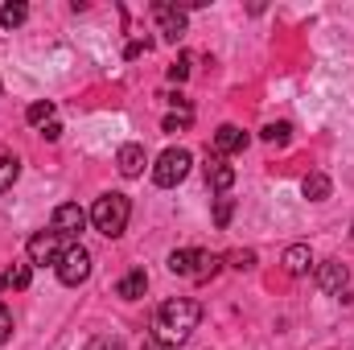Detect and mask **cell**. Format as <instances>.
Segmentation results:
<instances>
[{
    "instance_id": "21",
    "label": "cell",
    "mask_w": 354,
    "mask_h": 350,
    "mask_svg": "<svg viewBox=\"0 0 354 350\" xmlns=\"http://www.w3.org/2000/svg\"><path fill=\"white\" fill-rule=\"evenodd\" d=\"M17 174H21V161H17V157H0V194L12 190Z\"/></svg>"
},
{
    "instance_id": "15",
    "label": "cell",
    "mask_w": 354,
    "mask_h": 350,
    "mask_svg": "<svg viewBox=\"0 0 354 350\" xmlns=\"http://www.w3.org/2000/svg\"><path fill=\"white\" fill-rule=\"evenodd\" d=\"M29 276H33V264L17 260L12 268L0 272V288H29Z\"/></svg>"
},
{
    "instance_id": "27",
    "label": "cell",
    "mask_w": 354,
    "mask_h": 350,
    "mask_svg": "<svg viewBox=\"0 0 354 350\" xmlns=\"http://www.w3.org/2000/svg\"><path fill=\"white\" fill-rule=\"evenodd\" d=\"M12 338V313H8V305L0 301V347Z\"/></svg>"
},
{
    "instance_id": "23",
    "label": "cell",
    "mask_w": 354,
    "mask_h": 350,
    "mask_svg": "<svg viewBox=\"0 0 354 350\" xmlns=\"http://www.w3.org/2000/svg\"><path fill=\"white\" fill-rule=\"evenodd\" d=\"M231 214H235V198H218L214 202V227H231Z\"/></svg>"
},
{
    "instance_id": "9",
    "label": "cell",
    "mask_w": 354,
    "mask_h": 350,
    "mask_svg": "<svg viewBox=\"0 0 354 350\" xmlns=\"http://www.w3.org/2000/svg\"><path fill=\"white\" fill-rule=\"evenodd\" d=\"M206 185L214 190V194H227L231 185H235V165H227V157H206Z\"/></svg>"
},
{
    "instance_id": "26",
    "label": "cell",
    "mask_w": 354,
    "mask_h": 350,
    "mask_svg": "<svg viewBox=\"0 0 354 350\" xmlns=\"http://www.w3.org/2000/svg\"><path fill=\"white\" fill-rule=\"evenodd\" d=\"M87 350H124V342L111 338V334H95V338L87 342Z\"/></svg>"
},
{
    "instance_id": "11",
    "label": "cell",
    "mask_w": 354,
    "mask_h": 350,
    "mask_svg": "<svg viewBox=\"0 0 354 350\" xmlns=\"http://www.w3.org/2000/svg\"><path fill=\"white\" fill-rule=\"evenodd\" d=\"M115 165H120V174L124 177H140L145 174V165H149V157H145L140 145H124V149L115 153Z\"/></svg>"
},
{
    "instance_id": "22",
    "label": "cell",
    "mask_w": 354,
    "mask_h": 350,
    "mask_svg": "<svg viewBox=\"0 0 354 350\" xmlns=\"http://www.w3.org/2000/svg\"><path fill=\"white\" fill-rule=\"evenodd\" d=\"M169 272H174V276H189V272H194V248L174 252V256H169Z\"/></svg>"
},
{
    "instance_id": "12",
    "label": "cell",
    "mask_w": 354,
    "mask_h": 350,
    "mask_svg": "<svg viewBox=\"0 0 354 350\" xmlns=\"http://www.w3.org/2000/svg\"><path fill=\"white\" fill-rule=\"evenodd\" d=\"M313 268V252H309V243H292V248H284V272L288 276H305Z\"/></svg>"
},
{
    "instance_id": "4",
    "label": "cell",
    "mask_w": 354,
    "mask_h": 350,
    "mask_svg": "<svg viewBox=\"0 0 354 350\" xmlns=\"http://www.w3.org/2000/svg\"><path fill=\"white\" fill-rule=\"evenodd\" d=\"M87 276H91V252L83 243H71V248L62 252V260H58V280L71 284V288H79Z\"/></svg>"
},
{
    "instance_id": "7",
    "label": "cell",
    "mask_w": 354,
    "mask_h": 350,
    "mask_svg": "<svg viewBox=\"0 0 354 350\" xmlns=\"http://www.w3.org/2000/svg\"><path fill=\"white\" fill-rule=\"evenodd\" d=\"M153 17H157V25H161V37L165 42H181L185 37V8L181 4H169V0H157L153 4Z\"/></svg>"
},
{
    "instance_id": "28",
    "label": "cell",
    "mask_w": 354,
    "mask_h": 350,
    "mask_svg": "<svg viewBox=\"0 0 354 350\" xmlns=\"http://www.w3.org/2000/svg\"><path fill=\"white\" fill-rule=\"evenodd\" d=\"M41 136H46V140H58V136H62V124H58V120H54V124H46V128H41Z\"/></svg>"
},
{
    "instance_id": "29",
    "label": "cell",
    "mask_w": 354,
    "mask_h": 350,
    "mask_svg": "<svg viewBox=\"0 0 354 350\" xmlns=\"http://www.w3.org/2000/svg\"><path fill=\"white\" fill-rule=\"evenodd\" d=\"M145 54V42H128V50H124V58H140Z\"/></svg>"
},
{
    "instance_id": "1",
    "label": "cell",
    "mask_w": 354,
    "mask_h": 350,
    "mask_svg": "<svg viewBox=\"0 0 354 350\" xmlns=\"http://www.w3.org/2000/svg\"><path fill=\"white\" fill-rule=\"evenodd\" d=\"M198 317H202V305H198V301H189V297H169V301L157 309L153 342H157V347H185L189 334L198 330Z\"/></svg>"
},
{
    "instance_id": "13",
    "label": "cell",
    "mask_w": 354,
    "mask_h": 350,
    "mask_svg": "<svg viewBox=\"0 0 354 350\" xmlns=\"http://www.w3.org/2000/svg\"><path fill=\"white\" fill-rule=\"evenodd\" d=\"M218 268H223V256H214V252H194V272H189V280H194V284H206V280L218 276Z\"/></svg>"
},
{
    "instance_id": "3",
    "label": "cell",
    "mask_w": 354,
    "mask_h": 350,
    "mask_svg": "<svg viewBox=\"0 0 354 350\" xmlns=\"http://www.w3.org/2000/svg\"><path fill=\"white\" fill-rule=\"evenodd\" d=\"M189 165H194V157H189L185 149H165V153L157 157V165H153V181H157L161 190H174L177 181H185Z\"/></svg>"
},
{
    "instance_id": "18",
    "label": "cell",
    "mask_w": 354,
    "mask_h": 350,
    "mask_svg": "<svg viewBox=\"0 0 354 350\" xmlns=\"http://www.w3.org/2000/svg\"><path fill=\"white\" fill-rule=\"evenodd\" d=\"M25 17H29V8H25L21 0H8V4H0V25H4V29H17V25H25Z\"/></svg>"
},
{
    "instance_id": "6",
    "label": "cell",
    "mask_w": 354,
    "mask_h": 350,
    "mask_svg": "<svg viewBox=\"0 0 354 350\" xmlns=\"http://www.w3.org/2000/svg\"><path fill=\"white\" fill-rule=\"evenodd\" d=\"M66 248H71V243H66L58 231H37L25 252H29V264H54V268H58V260H62Z\"/></svg>"
},
{
    "instance_id": "8",
    "label": "cell",
    "mask_w": 354,
    "mask_h": 350,
    "mask_svg": "<svg viewBox=\"0 0 354 350\" xmlns=\"http://www.w3.org/2000/svg\"><path fill=\"white\" fill-rule=\"evenodd\" d=\"M313 272H317L322 293H346L351 272H346V264H342V260H322V264H313Z\"/></svg>"
},
{
    "instance_id": "25",
    "label": "cell",
    "mask_w": 354,
    "mask_h": 350,
    "mask_svg": "<svg viewBox=\"0 0 354 350\" xmlns=\"http://www.w3.org/2000/svg\"><path fill=\"white\" fill-rule=\"evenodd\" d=\"M189 66H194V58H189V54H177V62L169 66V79H174V83H185V79H189Z\"/></svg>"
},
{
    "instance_id": "5",
    "label": "cell",
    "mask_w": 354,
    "mask_h": 350,
    "mask_svg": "<svg viewBox=\"0 0 354 350\" xmlns=\"http://www.w3.org/2000/svg\"><path fill=\"white\" fill-rule=\"evenodd\" d=\"M91 223V214L79 206V202H62L58 210H54V219H50V231H58L66 243H79V231Z\"/></svg>"
},
{
    "instance_id": "14",
    "label": "cell",
    "mask_w": 354,
    "mask_h": 350,
    "mask_svg": "<svg viewBox=\"0 0 354 350\" xmlns=\"http://www.w3.org/2000/svg\"><path fill=\"white\" fill-rule=\"evenodd\" d=\"M145 288H149V276H145V268H132L120 284H115V297H124V301H140L145 297Z\"/></svg>"
},
{
    "instance_id": "30",
    "label": "cell",
    "mask_w": 354,
    "mask_h": 350,
    "mask_svg": "<svg viewBox=\"0 0 354 350\" xmlns=\"http://www.w3.org/2000/svg\"><path fill=\"white\" fill-rule=\"evenodd\" d=\"M351 239H354V227H351Z\"/></svg>"
},
{
    "instance_id": "10",
    "label": "cell",
    "mask_w": 354,
    "mask_h": 350,
    "mask_svg": "<svg viewBox=\"0 0 354 350\" xmlns=\"http://www.w3.org/2000/svg\"><path fill=\"white\" fill-rule=\"evenodd\" d=\"M248 140H252V136H248L243 128H235V124H223V128L214 132V153H218V157L243 153V149H248Z\"/></svg>"
},
{
    "instance_id": "31",
    "label": "cell",
    "mask_w": 354,
    "mask_h": 350,
    "mask_svg": "<svg viewBox=\"0 0 354 350\" xmlns=\"http://www.w3.org/2000/svg\"><path fill=\"white\" fill-rule=\"evenodd\" d=\"M153 350H157V347H153Z\"/></svg>"
},
{
    "instance_id": "19",
    "label": "cell",
    "mask_w": 354,
    "mask_h": 350,
    "mask_svg": "<svg viewBox=\"0 0 354 350\" xmlns=\"http://www.w3.org/2000/svg\"><path fill=\"white\" fill-rule=\"evenodd\" d=\"M25 120H29L33 128H46V124H54V103H50V99H37V103H29Z\"/></svg>"
},
{
    "instance_id": "16",
    "label": "cell",
    "mask_w": 354,
    "mask_h": 350,
    "mask_svg": "<svg viewBox=\"0 0 354 350\" xmlns=\"http://www.w3.org/2000/svg\"><path fill=\"white\" fill-rule=\"evenodd\" d=\"M330 190H334V185H330V177H326V174H309L305 181H301V194H305L309 202H326V198H330Z\"/></svg>"
},
{
    "instance_id": "2",
    "label": "cell",
    "mask_w": 354,
    "mask_h": 350,
    "mask_svg": "<svg viewBox=\"0 0 354 350\" xmlns=\"http://www.w3.org/2000/svg\"><path fill=\"white\" fill-rule=\"evenodd\" d=\"M128 219H132V202L124 194H99L91 206V227L107 239H120L128 231Z\"/></svg>"
},
{
    "instance_id": "17",
    "label": "cell",
    "mask_w": 354,
    "mask_h": 350,
    "mask_svg": "<svg viewBox=\"0 0 354 350\" xmlns=\"http://www.w3.org/2000/svg\"><path fill=\"white\" fill-rule=\"evenodd\" d=\"M174 103H177V111L165 116V124H161V128H165V132H185V128H189V120H194V111H189V103H185L181 95H177Z\"/></svg>"
},
{
    "instance_id": "24",
    "label": "cell",
    "mask_w": 354,
    "mask_h": 350,
    "mask_svg": "<svg viewBox=\"0 0 354 350\" xmlns=\"http://www.w3.org/2000/svg\"><path fill=\"white\" fill-rule=\"evenodd\" d=\"M223 264H231V268H239V272H252V268H256V252H252V248H239V252H231Z\"/></svg>"
},
{
    "instance_id": "20",
    "label": "cell",
    "mask_w": 354,
    "mask_h": 350,
    "mask_svg": "<svg viewBox=\"0 0 354 350\" xmlns=\"http://www.w3.org/2000/svg\"><path fill=\"white\" fill-rule=\"evenodd\" d=\"M260 136H264L268 145H288V140H292V124H284V120H280V124H268Z\"/></svg>"
}]
</instances>
